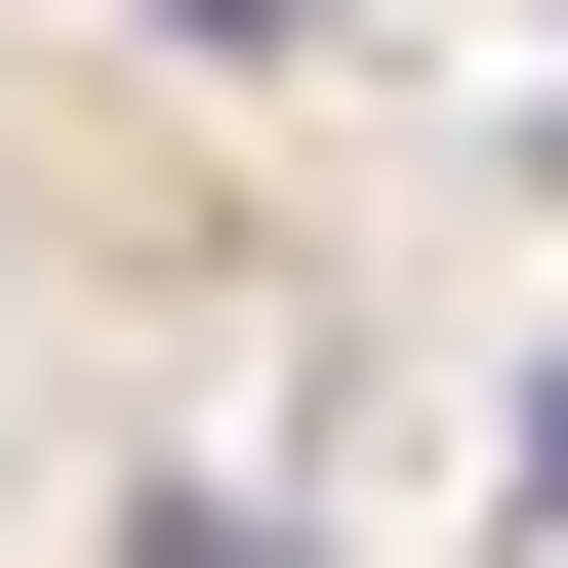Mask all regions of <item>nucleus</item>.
<instances>
[{"instance_id":"f257e3e1","label":"nucleus","mask_w":568,"mask_h":568,"mask_svg":"<svg viewBox=\"0 0 568 568\" xmlns=\"http://www.w3.org/2000/svg\"><path fill=\"white\" fill-rule=\"evenodd\" d=\"M163 41H244V0H163Z\"/></svg>"}]
</instances>
